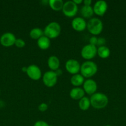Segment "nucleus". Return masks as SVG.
<instances>
[{
  "mask_svg": "<svg viewBox=\"0 0 126 126\" xmlns=\"http://www.w3.org/2000/svg\"><path fill=\"white\" fill-rule=\"evenodd\" d=\"M97 88V83L93 79H87L84 81V84H83V89H84L85 93L92 95L93 94L96 93Z\"/></svg>",
  "mask_w": 126,
  "mask_h": 126,
  "instance_id": "10",
  "label": "nucleus"
},
{
  "mask_svg": "<svg viewBox=\"0 0 126 126\" xmlns=\"http://www.w3.org/2000/svg\"><path fill=\"white\" fill-rule=\"evenodd\" d=\"M97 42H98V38L96 36H93L89 39V43H90V44H91V45H93L96 46L97 45Z\"/></svg>",
  "mask_w": 126,
  "mask_h": 126,
  "instance_id": "26",
  "label": "nucleus"
},
{
  "mask_svg": "<svg viewBox=\"0 0 126 126\" xmlns=\"http://www.w3.org/2000/svg\"><path fill=\"white\" fill-rule=\"evenodd\" d=\"M33 126H51L49 124H48V123H47L46 122L44 121H38L36 122L34 124Z\"/></svg>",
  "mask_w": 126,
  "mask_h": 126,
  "instance_id": "27",
  "label": "nucleus"
},
{
  "mask_svg": "<svg viewBox=\"0 0 126 126\" xmlns=\"http://www.w3.org/2000/svg\"><path fill=\"white\" fill-rule=\"evenodd\" d=\"M27 67H25V66H24V67L22 68V70L23 71V72L26 73V72H27Z\"/></svg>",
  "mask_w": 126,
  "mask_h": 126,
  "instance_id": "31",
  "label": "nucleus"
},
{
  "mask_svg": "<svg viewBox=\"0 0 126 126\" xmlns=\"http://www.w3.org/2000/svg\"><path fill=\"white\" fill-rule=\"evenodd\" d=\"M74 2L75 4L77 5H79V4H82L83 2V1L82 0H74Z\"/></svg>",
  "mask_w": 126,
  "mask_h": 126,
  "instance_id": "29",
  "label": "nucleus"
},
{
  "mask_svg": "<svg viewBox=\"0 0 126 126\" xmlns=\"http://www.w3.org/2000/svg\"><path fill=\"white\" fill-rule=\"evenodd\" d=\"M83 2L84 4V6H91L92 1L91 0H85L83 1Z\"/></svg>",
  "mask_w": 126,
  "mask_h": 126,
  "instance_id": "28",
  "label": "nucleus"
},
{
  "mask_svg": "<svg viewBox=\"0 0 126 126\" xmlns=\"http://www.w3.org/2000/svg\"><path fill=\"white\" fill-rule=\"evenodd\" d=\"M110 126V125H106V126Z\"/></svg>",
  "mask_w": 126,
  "mask_h": 126,
  "instance_id": "32",
  "label": "nucleus"
},
{
  "mask_svg": "<svg viewBox=\"0 0 126 126\" xmlns=\"http://www.w3.org/2000/svg\"><path fill=\"white\" fill-rule=\"evenodd\" d=\"M64 4L63 0H49L48 1L49 7L54 11H59L63 9Z\"/></svg>",
  "mask_w": 126,
  "mask_h": 126,
  "instance_id": "19",
  "label": "nucleus"
},
{
  "mask_svg": "<svg viewBox=\"0 0 126 126\" xmlns=\"http://www.w3.org/2000/svg\"><path fill=\"white\" fill-rule=\"evenodd\" d=\"M86 28L91 34L96 36L100 34L103 30V23L98 18H90L86 23Z\"/></svg>",
  "mask_w": 126,
  "mask_h": 126,
  "instance_id": "3",
  "label": "nucleus"
},
{
  "mask_svg": "<svg viewBox=\"0 0 126 126\" xmlns=\"http://www.w3.org/2000/svg\"><path fill=\"white\" fill-rule=\"evenodd\" d=\"M97 47L91 44L84 46L81 50V56L86 60H90L97 55Z\"/></svg>",
  "mask_w": 126,
  "mask_h": 126,
  "instance_id": "5",
  "label": "nucleus"
},
{
  "mask_svg": "<svg viewBox=\"0 0 126 126\" xmlns=\"http://www.w3.org/2000/svg\"><path fill=\"white\" fill-rule=\"evenodd\" d=\"M91 106L90 103V100L88 97L84 96L83 98L79 100V107L80 109L82 111H86L89 109L90 107Z\"/></svg>",
  "mask_w": 126,
  "mask_h": 126,
  "instance_id": "22",
  "label": "nucleus"
},
{
  "mask_svg": "<svg viewBox=\"0 0 126 126\" xmlns=\"http://www.w3.org/2000/svg\"><path fill=\"white\" fill-rule=\"evenodd\" d=\"M54 72L56 73V74L57 76H60V75L62 74V71L59 68L58 69V70H56V71H54Z\"/></svg>",
  "mask_w": 126,
  "mask_h": 126,
  "instance_id": "30",
  "label": "nucleus"
},
{
  "mask_svg": "<svg viewBox=\"0 0 126 126\" xmlns=\"http://www.w3.org/2000/svg\"><path fill=\"white\" fill-rule=\"evenodd\" d=\"M84 78H85L81 74H75V75H72L70 78V83L75 87H79L84 84V82L85 81Z\"/></svg>",
  "mask_w": 126,
  "mask_h": 126,
  "instance_id": "17",
  "label": "nucleus"
},
{
  "mask_svg": "<svg viewBox=\"0 0 126 126\" xmlns=\"http://www.w3.org/2000/svg\"><path fill=\"white\" fill-rule=\"evenodd\" d=\"M48 66L51 71H55L59 68L60 61L58 57L55 55H51L48 59Z\"/></svg>",
  "mask_w": 126,
  "mask_h": 126,
  "instance_id": "15",
  "label": "nucleus"
},
{
  "mask_svg": "<svg viewBox=\"0 0 126 126\" xmlns=\"http://www.w3.org/2000/svg\"><path fill=\"white\" fill-rule=\"evenodd\" d=\"M106 43V40L105 38H103V37H100V38H98V42H97V45H96V46H98V47L104 46H105Z\"/></svg>",
  "mask_w": 126,
  "mask_h": 126,
  "instance_id": "25",
  "label": "nucleus"
},
{
  "mask_svg": "<svg viewBox=\"0 0 126 126\" xmlns=\"http://www.w3.org/2000/svg\"><path fill=\"white\" fill-rule=\"evenodd\" d=\"M86 23L83 17H77L74 18L71 22V25L73 29L78 32H81L86 28Z\"/></svg>",
  "mask_w": 126,
  "mask_h": 126,
  "instance_id": "12",
  "label": "nucleus"
},
{
  "mask_svg": "<svg viewBox=\"0 0 126 126\" xmlns=\"http://www.w3.org/2000/svg\"><path fill=\"white\" fill-rule=\"evenodd\" d=\"M111 54L110 49L106 46L98 47L97 49V54L101 59H106L109 57Z\"/></svg>",
  "mask_w": 126,
  "mask_h": 126,
  "instance_id": "20",
  "label": "nucleus"
},
{
  "mask_svg": "<svg viewBox=\"0 0 126 126\" xmlns=\"http://www.w3.org/2000/svg\"><path fill=\"white\" fill-rule=\"evenodd\" d=\"M63 14L67 17H73L75 16L78 12V6L73 1H68L64 2L63 7Z\"/></svg>",
  "mask_w": 126,
  "mask_h": 126,
  "instance_id": "6",
  "label": "nucleus"
},
{
  "mask_svg": "<svg viewBox=\"0 0 126 126\" xmlns=\"http://www.w3.org/2000/svg\"><path fill=\"white\" fill-rule=\"evenodd\" d=\"M26 74L33 81H38L42 78V71L37 65L32 64L27 67Z\"/></svg>",
  "mask_w": 126,
  "mask_h": 126,
  "instance_id": "8",
  "label": "nucleus"
},
{
  "mask_svg": "<svg viewBox=\"0 0 126 126\" xmlns=\"http://www.w3.org/2000/svg\"><path fill=\"white\" fill-rule=\"evenodd\" d=\"M91 106L96 110H101L105 108L107 105L109 99L106 94L101 92H96L90 98Z\"/></svg>",
  "mask_w": 126,
  "mask_h": 126,
  "instance_id": "1",
  "label": "nucleus"
},
{
  "mask_svg": "<svg viewBox=\"0 0 126 126\" xmlns=\"http://www.w3.org/2000/svg\"><path fill=\"white\" fill-rule=\"evenodd\" d=\"M48 105L46 103H42L38 105V109L40 111L44 112L48 110Z\"/></svg>",
  "mask_w": 126,
  "mask_h": 126,
  "instance_id": "24",
  "label": "nucleus"
},
{
  "mask_svg": "<svg viewBox=\"0 0 126 126\" xmlns=\"http://www.w3.org/2000/svg\"><path fill=\"white\" fill-rule=\"evenodd\" d=\"M61 32V27L59 23L51 22L48 23L43 30L44 35L49 39H54L58 37Z\"/></svg>",
  "mask_w": 126,
  "mask_h": 126,
  "instance_id": "4",
  "label": "nucleus"
},
{
  "mask_svg": "<svg viewBox=\"0 0 126 126\" xmlns=\"http://www.w3.org/2000/svg\"><path fill=\"white\" fill-rule=\"evenodd\" d=\"M37 45L40 49L42 50H46L50 47L51 41L50 39L45 36H43L37 40Z\"/></svg>",
  "mask_w": 126,
  "mask_h": 126,
  "instance_id": "16",
  "label": "nucleus"
},
{
  "mask_svg": "<svg viewBox=\"0 0 126 126\" xmlns=\"http://www.w3.org/2000/svg\"><path fill=\"white\" fill-rule=\"evenodd\" d=\"M14 45L19 48H22L25 46V42L21 38L16 39Z\"/></svg>",
  "mask_w": 126,
  "mask_h": 126,
  "instance_id": "23",
  "label": "nucleus"
},
{
  "mask_svg": "<svg viewBox=\"0 0 126 126\" xmlns=\"http://www.w3.org/2000/svg\"><path fill=\"white\" fill-rule=\"evenodd\" d=\"M80 66L79 62L75 59H69L65 62V68L66 71L72 75L78 74L80 70Z\"/></svg>",
  "mask_w": 126,
  "mask_h": 126,
  "instance_id": "9",
  "label": "nucleus"
},
{
  "mask_svg": "<svg viewBox=\"0 0 126 126\" xmlns=\"http://www.w3.org/2000/svg\"><path fill=\"white\" fill-rule=\"evenodd\" d=\"M16 38L12 33H5L0 38V43L4 47H10L14 45Z\"/></svg>",
  "mask_w": 126,
  "mask_h": 126,
  "instance_id": "11",
  "label": "nucleus"
},
{
  "mask_svg": "<svg viewBox=\"0 0 126 126\" xmlns=\"http://www.w3.org/2000/svg\"><path fill=\"white\" fill-rule=\"evenodd\" d=\"M58 77L56 73L53 71H48L43 75V82L48 87H52L56 84L58 82Z\"/></svg>",
  "mask_w": 126,
  "mask_h": 126,
  "instance_id": "7",
  "label": "nucleus"
},
{
  "mask_svg": "<svg viewBox=\"0 0 126 126\" xmlns=\"http://www.w3.org/2000/svg\"><path fill=\"white\" fill-rule=\"evenodd\" d=\"M85 92L82 88L79 87H75L72 89L70 91V97L72 99L75 100H80L85 95Z\"/></svg>",
  "mask_w": 126,
  "mask_h": 126,
  "instance_id": "14",
  "label": "nucleus"
},
{
  "mask_svg": "<svg viewBox=\"0 0 126 126\" xmlns=\"http://www.w3.org/2000/svg\"><path fill=\"white\" fill-rule=\"evenodd\" d=\"M29 35L32 39L38 40L39 38L44 36V32L42 28H33L30 32Z\"/></svg>",
  "mask_w": 126,
  "mask_h": 126,
  "instance_id": "21",
  "label": "nucleus"
},
{
  "mask_svg": "<svg viewBox=\"0 0 126 126\" xmlns=\"http://www.w3.org/2000/svg\"><path fill=\"white\" fill-rule=\"evenodd\" d=\"M80 74L86 78L95 76L98 71V66L94 62L86 60L80 66Z\"/></svg>",
  "mask_w": 126,
  "mask_h": 126,
  "instance_id": "2",
  "label": "nucleus"
},
{
  "mask_svg": "<svg viewBox=\"0 0 126 126\" xmlns=\"http://www.w3.org/2000/svg\"><path fill=\"white\" fill-rule=\"evenodd\" d=\"M80 14L84 18H91L94 14V11L93 7L91 6H84L81 7Z\"/></svg>",
  "mask_w": 126,
  "mask_h": 126,
  "instance_id": "18",
  "label": "nucleus"
},
{
  "mask_svg": "<svg viewBox=\"0 0 126 126\" xmlns=\"http://www.w3.org/2000/svg\"><path fill=\"white\" fill-rule=\"evenodd\" d=\"M93 9L94 14L98 16H103L107 10V4L105 1L100 0L95 2Z\"/></svg>",
  "mask_w": 126,
  "mask_h": 126,
  "instance_id": "13",
  "label": "nucleus"
}]
</instances>
